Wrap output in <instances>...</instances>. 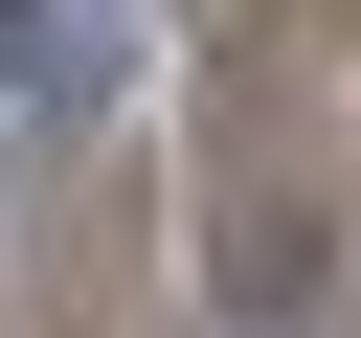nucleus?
Segmentation results:
<instances>
[{"label": "nucleus", "mask_w": 361, "mask_h": 338, "mask_svg": "<svg viewBox=\"0 0 361 338\" xmlns=\"http://www.w3.org/2000/svg\"><path fill=\"white\" fill-rule=\"evenodd\" d=\"M113 68H135V0H0V113L23 135H90Z\"/></svg>", "instance_id": "nucleus-1"}, {"label": "nucleus", "mask_w": 361, "mask_h": 338, "mask_svg": "<svg viewBox=\"0 0 361 338\" xmlns=\"http://www.w3.org/2000/svg\"><path fill=\"white\" fill-rule=\"evenodd\" d=\"M316 270H338V225H316V203H226V315H248V338H293V315H316Z\"/></svg>", "instance_id": "nucleus-2"}]
</instances>
